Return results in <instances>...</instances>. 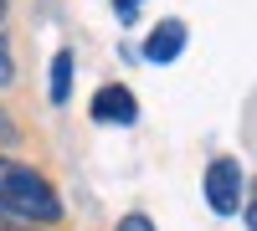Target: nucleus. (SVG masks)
I'll return each instance as SVG.
<instances>
[{
    "mask_svg": "<svg viewBox=\"0 0 257 231\" xmlns=\"http://www.w3.org/2000/svg\"><path fill=\"white\" fill-rule=\"evenodd\" d=\"M0 216L6 221H31V226H52L62 216V200H57L47 175H36L31 164L0 154Z\"/></svg>",
    "mask_w": 257,
    "mask_h": 231,
    "instance_id": "nucleus-1",
    "label": "nucleus"
},
{
    "mask_svg": "<svg viewBox=\"0 0 257 231\" xmlns=\"http://www.w3.org/2000/svg\"><path fill=\"white\" fill-rule=\"evenodd\" d=\"M206 200H211L216 216L242 211V164L237 159H211L206 164Z\"/></svg>",
    "mask_w": 257,
    "mask_h": 231,
    "instance_id": "nucleus-2",
    "label": "nucleus"
},
{
    "mask_svg": "<svg viewBox=\"0 0 257 231\" xmlns=\"http://www.w3.org/2000/svg\"><path fill=\"white\" fill-rule=\"evenodd\" d=\"M93 118L98 123H118V129H128V123L139 118V103L128 88H118V82H108V88L93 93Z\"/></svg>",
    "mask_w": 257,
    "mask_h": 231,
    "instance_id": "nucleus-3",
    "label": "nucleus"
},
{
    "mask_svg": "<svg viewBox=\"0 0 257 231\" xmlns=\"http://www.w3.org/2000/svg\"><path fill=\"white\" fill-rule=\"evenodd\" d=\"M180 47H185V26L180 21H160V26L149 31V41H144V57L149 62H175Z\"/></svg>",
    "mask_w": 257,
    "mask_h": 231,
    "instance_id": "nucleus-4",
    "label": "nucleus"
},
{
    "mask_svg": "<svg viewBox=\"0 0 257 231\" xmlns=\"http://www.w3.org/2000/svg\"><path fill=\"white\" fill-rule=\"evenodd\" d=\"M72 93V52H57L52 57V103H67Z\"/></svg>",
    "mask_w": 257,
    "mask_h": 231,
    "instance_id": "nucleus-5",
    "label": "nucleus"
},
{
    "mask_svg": "<svg viewBox=\"0 0 257 231\" xmlns=\"http://www.w3.org/2000/svg\"><path fill=\"white\" fill-rule=\"evenodd\" d=\"M16 82V62H11V47L0 41V88H11Z\"/></svg>",
    "mask_w": 257,
    "mask_h": 231,
    "instance_id": "nucleus-6",
    "label": "nucleus"
},
{
    "mask_svg": "<svg viewBox=\"0 0 257 231\" xmlns=\"http://www.w3.org/2000/svg\"><path fill=\"white\" fill-rule=\"evenodd\" d=\"M118 231H155V221L134 211V216H123V221H118Z\"/></svg>",
    "mask_w": 257,
    "mask_h": 231,
    "instance_id": "nucleus-7",
    "label": "nucleus"
},
{
    "mask_svg": "<svg viewBox=\"0 0 257 231\" xmlns=\"http://www.w3.org/2000/svg\"><path fill=\"white\" fill-rule=\"evenodd\" d=\"M144 6V0H113V11H118V21H134V11Z\"/></svg>",
    "mask_w": 257,
    "mask_h": 231,
    "instance_id": "nucleus-8",
    "label": "nucleus"
},
{
    "mask_svg": "<svg viewBox=\"0 0 257 231\" xmlns=\"http://www.w3.org/2000/svg\"><path fill=\"white\" fill-rule=\"evenodd\" d=\"M0 139H6V144L16 139V129H11V123H6V113H0Z\"/></svg>",
    "mask_w": 257,
    "mask_h": 231,
    "instance_id": "nucleus-9",
    "label": "nucleus"
},
{
    "mask_svg": "<svg viewBox=\"0 0 257 231\" xmlns=\"http://www.w3.org/2000/svg\"><path fill=\"white\" fill-rule=\"evenodd\" d=\"M247 226H252V231H257V200H252V205H247Z\"/></svg>",
    "mask_w": 257,
    "mask_h": 231,
    "instance_id": "nucleus-10",
    "label": "nucleus"
},
{
    "mask_svg": "<svg viewBox=\"0 0 257 231\" xmlns=\"http://www.w3.org/2000/svg\"><path fill=\"white\" fill-rule=\"evenodd\" d=\"M6 6H11V0H0V16H6Z\"/></svg>",
    "mask_w": 257,
    "mask_h": 231,
    "instance_id": "nucleus-11",
    "label": "nucleus"
}]
</instances>
